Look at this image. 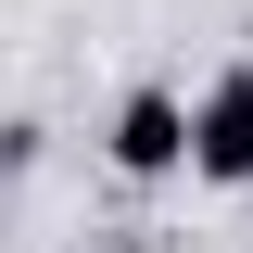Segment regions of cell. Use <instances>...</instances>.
Here are the masks:
<instances>
[{
	"label": "cell",
	"mask_w": 253,
	"mask_h": 253,
	"mask_svg": "<svg viewBox=\"0 0 253 253\" xmlns=\"http://www.w3.org/2000/svg\"><path fill=\"white\" fill-rule=\"evenodd\" d=\"M101 152H114V177H177V165H190V101L177 89H126Z\"/></svg>",
	"instance_id": "obj_2"
},
{
	"label": "cell",
	"mask_w": 253,
	"mask_h": 253,
	"mask_svg": "<svg viewBox=\"0 0 253 253\" xmlns=\"http://www.w3.org/2000/svg\"><path fill=\"white\" fill-rule=\"evenodd\" d=\"M190 177L203 190H253V63H228L190 101Z\"/></svg>",
	"instance_id": "obj_1"
}]
</instances>
